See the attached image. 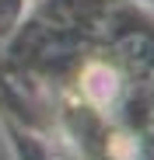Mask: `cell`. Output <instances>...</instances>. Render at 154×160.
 I'll return each mask as SVG.
<instances>
[{"instance_id": "cell-1", "label": "cell", "mask_w": 154, "mask_h": 160, "mask_svg": "<svg viewBox=\"0 0 154 160\" xmlns=\"http://www.w3.org/2000/svg\"><path fill=\"white\" fill-rule=\"evenodd\" d=\"M84 91L95 98V101H109L112 98V73L105 70V66H91L88 73H84Z\"/></svg>"}]
</instances>
